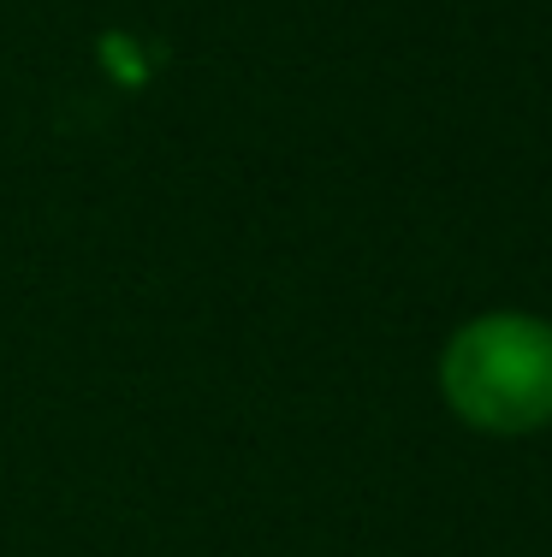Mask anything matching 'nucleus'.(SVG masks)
Segmentation results:
<instances>
[{
  "mask_svg": "<svg viewBox=\"0 0 552 557\" xmlns=\"http://www.w3.org/2000/svg\"><path fill=\"white\" fill-rule=\"evenodd\" d=\"M440 397L476 433H541L552 421V321L523 309L464 321L440 350Z\"/></svg>",
  "mask_w": 552,
  "mask_h": 557,
  "instance_id": "1",
  "label": "nucleus"
}]
</instances>
